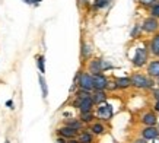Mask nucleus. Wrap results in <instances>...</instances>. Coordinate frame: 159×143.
I'll return each mask as SVG.
<instances>
[{"mask_svg":"<svg viewBox=\"0 0 159 143\" xmlns=\"http://www.w3.org/2000/svg\"><path fill=\"white\" fill-rule=\"evenodd\" d=\"M155 83L153 77H149L146 75H142V73H134L131 76V86H134L137 89H153Z\"/></svg>","mask_w":159,"mask_h":143,"instance_id":"obj_1","label":"nucleus"},{"mask_svg":"<svg viewBox=\"0 0 159 143\" xmlns=\"http://www.w3.org/2000/svg\"><path fill=\"white\" fill-rule=\"evenodd\" d=\"M73 83H77V86H79L80 89L91 91V92L93 91V76H92L91 73H86V72H79Z\"/></svg>","mask_w":159,"mask_h":143,"instance_id":"obj_2","label":"nucleus"},{"mask_svg":"<svg viewBox=\"0 0 159 143\" xmlns=\"http://www.w3.org/2000/svg\"><path fill=\"white\" fill-rule=\"evenodd\" d=\"M72 105L75 107V108H79V111H80V113H91V111L93 110V107H95L92 96H91V98H85V99L76 98V99L72 102Z\"/></svg>","mask_w":159,"mask_h":143,"instance_id":"obj_3","label":"nucleus"},{"mask_svg":"<svg viewBox=\"0 0 159 143\" xmlns=\"http://www.w3.org/2000/svg\"><path fill=\"white\" fill-rule=\"evenodd\" d=\"M133 66L134 67H143L148 63V50L143 47H137L136 48V53L133 56Z\"/></svg>","mask_w":159,"mask_h":143,"instance_id":"obj_4","label":"nucleus"},{"mask_svg":"<svg viewBox=\"0 0 159 143\" xmlns=\"http://www.w3.org/2000/svg\"><path fill=\"white\" fill-rule=\"evenodd\" d=\"M112 114H114V111H112V105H111V104H108V102H104V104L98 105V108H97V117L99 120L108 121V120L112 118Z\"/></svg>","mask_w":159,"mask_h":143,"instance_id":"obj_5","label":"nucleus"},{"mask_svg":"<svg viewBox=\"0 0 159 143\" xmlns=\"http://www.w3.org/2000/svg\"><path fill=\"white\" fill-rule=\"evenodd\" d=\"M93 76V91H105L107 88H108V77L104 76L102 73L99 75H92Z\"/></svg>","mask_w":159,"mask_h":143,"instance_id":"obj_6","label":"nucleus"},{"mask_svg":"<svg viewBox=\"0 0 159 143\" xmlns=\"http://www.w3.org/2000/svg\"><path fill=\"white\" fill-rule=\"evenodd\" d=\"M142 29L145 31V32L148 34H153L156 32L159 29V22L156 18H153V16H150V18H146L145 21H143V24H142Z\"/></svg>","mask_w":159,"mask_h":143,"instance_id":"obj_7","label":"nucleus"},{"mask_svg":"<svg viewBox=\"0 0 159 143\" xmlns=\"http://www.w3.org/2000/svg\"><path fill=\"white\" fill-rule=\"evenodd\" d=\"M142 137L146 140H155L159 137V129H156L155 126H145L142 129Z\"/></svg>","mask_w":159,"mask_h":143,"instance_id":"obj_8","label":"nucleus"},{"mask_svg":"<svg viewBox=\"0 0 159 143\" xmlns=\"http://www.w3.org/2000/svg\"><path fill=\"white\" fill-rule=\"evenodd\" d=\"M57 134L60 137H64V139H67V140H70V139H76L79 131L72 129V127H69V126H63V127L57 129Z\"/></svg>","mask_w":159,"mask_h":143,"instance_id":"obj_9","label":"nucleus"},{"mask_svg":"<svg viewBox=\"0 0 159 143\" xmlns=\"http://www.w3.org/2000/svg\"><path fill=\"white\" fill-rule=\"evenodd\" d=\"M89 72H91V75H99L102 73V58H93L89 62V66H88Z\"/></svg>","mask_w":159,"mask_h":143,"instance_id":"obj_10","label":"nucleus"},{"mask_svg":"<svg viewBox=\"0 0 159 143\" xmlns=\"http://www.w3.org/2000/svg\"><path fill=\"white\" fill-rule=\"evenodd\" d=\"M140 121H142V124H145V126H156L158 117H156V114H155L153 111H149V113H145V114L142 115Z\"/></svg>","mask_w":159,"mask_h":143,"instance_id":"obj_11","label":"nucleus"},{"mask_svg":"<svg viewBox=\"0 0 159 143\" xmlns=\"http://www.w3.org/2000/svg\"><path fill=\"white\" fill-rule=\"evenodd\" d=\"M148 76L149 77H159V60H152L148 64Z\"/></svg>","mask_w":159,"mask_h":143,"instance_id":"obj_12","label":"nucleus"},{"mask_svg":"<svg viewBox=\"0 0 159 143\" xmlns=\"http://www.w3.org/2000/svg\"><path fill=\"white\" fill-rule=\"evenodd\" d=\"M89 131H91L93 136H101V134H104L107 131V127L102 123L97 121V123H92L91 126H89Z\"/></svg>","mask_w":159,"mask_h":143,"instance_id":"obj_13","label":"nucleus"},{"mask_svg":"<svg viewBox=\"0 0 159 143\" xmlns=\"http://www.w3.org/2000/svg\"><path fill=\"white\" fill-rule=\"evenodd\" d=\"M92 99L95 105H101L107 101V94L105 91H93L92 92Z\"/></svg>","mask_w":159,"mask_h":143,"instance_id":"obj_14","label":"nucleus"},{"mask_svg":"<svg viewBox=\"0 0 159 143\" xmlns=\"http://www.w3.org/2000/svg\"><path fill=\"white\" fill-rule=\"evenodd\" d=\"M77 140L80 143H93V134L88 130H83V131H79L77 134Z\"/></svg>","mask_w":159,"mask_h":143,"instance_id":"obj_15","label":"nucleus"},{"mask_svg":"<svg viewBox=\"0 0 159 143\" xmlns=\"http://www.w3.org/2000/svg\"><path fill=\"white\" fill-rule=\"evenodd\" d=\"M116 85L118 89H127L131 86V77H117Z\"/></svg>","mask_w":159,"mask_h":143,"instance_id":"obj_16","label":"nucleus"},{"mask_svg":"<svg viewBox=\"0 0 159 143\" xmlns=\"http://www.w3.org/2000/svg\"><path fill=\"white\" fill-rule=\"evenodd\" d=\"M149 48H150V53H152L153 56H156V57H158V56H159V34H156L153 38H152Z\"/></svg>","mask_w":159,"mask_h":143,"instance_id":"obj_17","label":"nucleus"},{"mask_svg":"<svg viewBox=\"0 0 159 143\" xmlns=\"http://www.w3.org/2000/svg\"><path fill=\"white\" fill-rule=\"evenodd\" d=\"M66 126H69V127L77 130V131H80V130L83 129V126H85V124L80 121V118H72V120H67V121H66Z\"/></svg>","mask_w":159,"mask_h":143,"instance_id":"obj_18","label":"nucleus"},{"mask_svg":"<svg viewBox=\"0 0 159 143\" xmlns=\"http://www.w3.org/2000/svg\"><path fill=\"white\" fill-rule=\"evenodd\" d=\"M79 118H80V121H82L83 124H92L93 120H95V114H93L92 111L91 113H80Z\"/></svg>","mask_w":159,"mask_h":143,"instance_id":"obj_19","label":"nucleus"},{"mask_svg":"<svg viewBox=\"0 0 159 143\" xmlns=\"http://www.w3.org/2000/svg\"><path fill=\"white\" fill-rule=\"evenodd\" d=\"M75 96L76 98H80V99H85V98H91L92 96V92L91 91H85V89H77V92L75 94Z\"/></svg>","mask_w":159,"mask_h":143,"instance_id":"obj_20","label":"nucleus"},{"mask_svg":"<svg viewBox=\"0 0 159 143\" xmlns=\"http://www.w3.org/2000/svg\"><path fill=\"white\" fill-rule=\"evenodd\" d=\"M39 85H41V89H43V98L45 99L47 95H48V89H47V82H45V79H44L43 75L39 76Z\"/></svg>","mask_w":159,"mask_h":143,"instance_id":"obj_21","label":"nucleus"},{"mask_svg":"<svg viewBox=\"0 0 159 143\" xmlns=\"http://www.w3.org/2000/svg\"><path fill=\"white\" fill-rule=\"evenodd\" d=\"M37 64H38V70L41 72V73H44L45 72V58H44V56H37Z\"/></svg>","mask_w":159,"mask_h":143,"instance_id":"obj_22","label":"nucleus"},{"mask_svg":"<svg viewBox=\"0 0 159 143\" xmlns=\"http://www.w3.org/2000/svg\"><path fill=\"white\" fill-rule=\"evenodd\" d=\"M110 5V0H95V3H93V7H97V9H101V7H105V6Z\"/></svg>","mask_w":159,"mask_h":143,"instance_id":"obj_23","label":"nucleus"},{"mask_svg":"<svg viewBox=\"0 0 159 143\" xmlns=\"http://www.w3.org/2000/svg\"><path fill=\"white\" fill-rule=\"evenodd\" d=\"M150 15H152L153 18H156V19L159 18V3H156L155 6H152V9H150Z\"/></svg>","mask_w":159,"mask_h":143,"instance_id":"obj_24","label":"nucleus"},{"mask_svg":"<svg viewBox=\"0 0 159 143\" xmlns=\"http://www.w3.org/2000/svg\"><path fill=\"white\" fill-rule=\"evenodd\" d=\"M156 2H158V0H139V3L143 6H155Z\"/></svg>","mask_w":159,"mask_h":143,"instance_id":"obj_25","label":"nucleus"},{"mask_svg":"<svg viewBox=\"0 0 159 143\" xmlns=\"http://www.w3.org/2000/svg\"><path fill=\"white\" fill-rule=\"evenodd\" d=\"M89 53H91V50H89V47H88L86 44H82V57H89Z\"/></svg>","mask_w":159,"mask_h":143,"instance_id":"obj_26","label":"nucleus"},{"mask_svg":"<svg viewBox=\"0 0 159 143\" xmlns=\"http://www.w3.org/2000/svg\"><path fill=\"white\" fill-rule=\"evenodd\" d=\"M139 29H140V26L139 25H136L134 26V29H133V31H131V38H137V34H139Z\"/></svg>","mask_w":159,"mask_h":143,"instance_id":"obj_27","label":"nucleus"},{"mask_svg":"<svg viewBox=\"0 0 159 143\" xmlns=\"http://www.w3.org/2000/svg\"><path fill=\"white\" fill-rule=\"evenodd\" d=\"M107 69H112V66H111V63L102 60V70H107Z\"/></svg>","mask_w":159,"mask_h":143,"instance_id":"obj_28","label":"nucleus"},{"mask_svg":"<svg viewBox=\"0 0 159 143\" xmlns=\"http://www.w3.org/2000/svg\"><path fill=\"white\" fill-rule=\"evenodd\" d=\"M107 89H110V91H116V89H118V88H117V85H116V81H114V82H110Z\"/></svg>","mask_w":159,"mask_h":143,"instance_id":"obj_29","label":"nucleus"},{"mask_svg":"<svg viewBox=\"0 0 159 143\" xmlns=\"http://www.w3.org/2000/svg\"><path fill=\"white\" fill-rule=\"evenodd\" d=\"M152 95H153V98L156 101H159V88H158V89H156V88H153V89H152Z\"/></svg>","mask_w":159,"mask_h":143,"instance_id":"obj_30","label":"nucleus"},{"mask_svg":"<svg viewBox=\"0 0 159 143\" xmlns=\"http://www.w3.org/2000/svg\"><path fill=\"white\" fill-rule=\"evenodd\" d=\"M57 143H67V139L60 137V136H58V137H57Z\"/></svg>","mask_w":159,"mask_h":143,"instance_id":"obj_31","label":"nucleus"},{"mask_svg":"<svg viewBox=\"0 0 159 143\" xmlns=\"http://www.w3.org/2000/svg\"><path fill=\"white\" fill-rule=\"evenodd\" d=\"M133 143H148V142H146V139L140 137V139H136V140H134V142H133Z\"/></svg>","mask_w":159,"mask_h":143,"instance_id":"obj_32","label":"nucleus"},{"mask_svg":"<svg viewBox=\"0 0 159 143\" xmlns=\"http://www.w3.org/2000/svg\"><path fill=\"white\" fill-rule=\"evenodd\" d=\"M25 2H26V3H34V5H38L41 0H25Z\"/></svg>","mask_w":159,"mask_h":143,"instance_id":"obj_33","label":"nucleus"},{"mask_svg":"<svg viewBox=\"0 0 159 143\" xmlns=\"http://www.w3.org/2000/svg\"><path fill=\"white\" fill-rule=\"evenodd\" d=\"M153 110H155V111H159V101H156V102H155Z\"/></svg>","mask_w":159,"mask_h":143,"instance_id":"obj_34","label":"nucleus"},{"mask_svg":"<svg viewBox=\"0 0 159 143\" xmlns=\"http://www.w3.org/2000/svg\"><path fill=\"white\" fill-rule=\"evenodd\" d=\"M67 143H80V142H79L77 139H70V140H69Z\"/></svg>","mask_w":159,"mask_h":143,"instance_id":"obj_35","label":"nucleus"},{"mask_svg":"<svg viewBox=\"0 0 159 143\" xmlns=\"http://www.w3.org/2000/svg\"><path fill=\"white\" fill-rule=\"evenodd\" d=\"M6 105H7L9 108H13V107H12V105H13V102H12V101H7V102H6Z\"/></svg>","mask_w":159,"mask_h":143,"instance_id":"obj_36","label":"nucleus"},{"mask_svg":"<svg viewBox=\"0 0 159 143\" xmlns=\"http://www.w3.org/2000/svg\"><path fill=\"white\" fill-rule=\"evenodd\" d=\"M80 2H82L83 5H88V3H89V0H80Z\"/></svg>","mask_w":159,"mask_h":143,"instance_id":"obj_37","label":"nucleus"},{"mask_svg":"<svg viewBox=\"0 0 159 143\" xmlns=\"http://www.w3.org/2000/svg\"><path fill=\"white\" fill-rule=\"evenodd\" d=\"M156 85L159 86V77H156Z\"/></svg>","mask_w":159,"mask_h":143,"instance_id":"obj_38","label":"nucleus"},{"mask_svg":"<svg viewBox=\"0 0 159 143\" xmlns=\"http://www.w3.org/2000/svg\"><path fill=\"white\" fill-rule=\"evenodd\" d=\"M6 143H10V142H9V140H6Z\"/></svg>","mask_w":159,"mask_h":143,"instance_id":"obj_39","label":"nucleus"}]
</instances>
